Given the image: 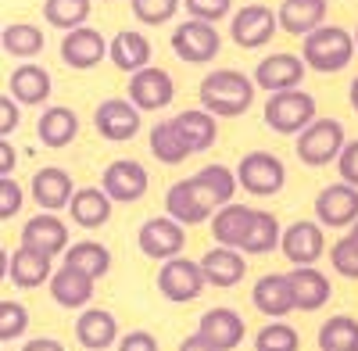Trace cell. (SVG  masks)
Returning <instances> with one entry per match:
<instances>
[{
  "mask_svg": "<svg viewBox=\"0 0 358 351\" xmlns=\"http://www.w3.org/2000/svg\"><path fill=\"white\" fill-rule=\"evenodd\" d=\"M179 351H215V348H212V344H208L204 337H197V334H190V337H187L183 344H179Z\"/></svg>",
  "mask_w": 358,
  "mask_h": 351,
  "instance_id": "cell-52",
  "label": "cell"
},
{
  "mask_svg": "<svg viewBox=\"0 0 358 351\" xmlns=\"http://www.w3.org/2000/svg\"><path fill=\"white\" fill-rule=\"evenodd\" d=\"M244 334H248V327H244L241 312H233V308H212V312H204L201 323H197V337H204L215 351L241 348Z\"/></svg>",
  "mask_w": 358,
  "mask_h": 351,
  "instance_id": "cell-20",
  "label": "cell"
},
{
  "mask_svg": "<svg viewBox=\"0 0 358 351\" xmlns=\"http://www.w3.org/2000/svg\"><path fill=\"white\" fill-rule=\"evenodd\" d=\"M101 190L108 194L111 204H133L147 194V172L133 158H118L104 169L101 176Z\"/></svg>",
  "mask_w": 358,
  "mask_h": 351,
  "instance_id": "cell-13",
  "label": "cell"
},
{
  "mask_svg": "<svg viewBox=\"0 0 358 351\" xmlns=\"http://www.w3.org/2000/svg\"><path fill=\"white\" fill-rule=\"evenodd\" d=\"M280 229L283 226L276 222L273 212H255L244 241H241V255H268V251H276L280 248Z\"/></svg>",
  "mask_w": 358,
  "mask_h": 351,
  "instance_id": "cell-36",
  "label": "cell"
},
{
  "mask_svg": "<svg viewBox=\"0 0 358 351\" xmlns=\"http://www.w3.org/2000/svg\"><path fill=\"white\" fill-rule=\"evenodd\" d=\"M255 104V83L248 72L219 69L201 79V108L215 119H236Z\"/></svg>",
  "mask_w": 358,
  "mask_h": 351,
  "instance_id": "cell-1",
  "label": "cell"
},
{
  "mask_svg": "<svg viewBox=\"0 0 358 351\" xmlns=\"http://www.w3.org/2000/svg\"><path fill=\"white\" fill-rule=\"evenodd\" d=\"M118 351H158V337L147 330H129L118 337Z\"/></svg>",
  "mask_w": 358,
  "mask_h": 351,
  "instance_id": "cell-48",
  "label": "cell"
},
{
  "mask_svg": "<svg viewBox=\"0 0 358 351\" xmlns=\"http://www.w3.org/2000/svg\"><path fill=\"white\" fill-rule=\"evenodd\" d=\"M4 276H8V251L0 248V280H4Z\"/></svg>",
  "mask_w": 358,
  "mask_h": 351,
  "instance_id": "cell-54",
  "label": "cell"
},
{
  "mask_svg": "<svg viewBox=\"0 0 358 351\" xmlns=\"http://www.w3.org/2000/svg\"><path fill=\"white\" fill-rule=\"evenodd\" d=\"M90 8H94V0H43V18H47L54 29L69 33V29L86 25Z\"/></svg>",
  "mask_w": 358,
  "mask_h": 351,
  "instance_id": "cell-39",
  "label": "cell"
},
{
  "mask_svg": "<svg viewBox=\"0 0 358 351\" xmlns=\"http://www.w3.org/2000/svg\"><path fill=\"white\" fill-rule=\"evenodd\" d=\"M108 57V40L90 25H79V29H69L65 40H62V62L76 72H90L97 69Z\"/></svg>",
  "mask_w": 358,
  "mask_h": 351,
  "instance_id": "cell-15",
  "label": "cell"
},
{
  "mask_svg": "<svg viewBox=\"0 0 358 351\" xmlns=\"http://www.w3.org/2000/svg\"><path fill=\"white\" fill-rule=\"evenodd\" d=\"M65 266L76 269V273H83V276H90V280L97 283V280L111 269V255H108V248L97 244V241H79V244H69V248H65Z\"/></svg>",
  "mask_w": 358,
  "mask_h": 351,
  "instance_id": "cell-34",
  "label": "cell"
},
{
  "mask_svg": "<svg viewBox=\"0 0 358 351\" xmlns=\"http://www.w3.org/2000/svg\"><path fill=\"white\" fill-rule=\"evenodd\" d=\"M348 101H351V108L358 111V76H355V83H351V90H348Z\"/></svg>",
  "mask_w": 358,
  "mask_h": 351,
  "instance_id": "cell-53",
  "label": "cell"
},
{
  "mask_svg": "<svg viewBox=\"0 0 358 351\" xmlns=\"http://www.w3.org/2000/svg\"><path fill=\"white\" fill-rule=\"evenodd\" d=\"M351 57H355V40L341 25H319L301 43V62L312 72H326V76L341 72L351 65Z\"/></svg>",
  "mask_w": 358,
  "mask_h": 351,
  "instance_id": "cell-2",
  "label": "cell"
},
{
  "mask_svg": "<svg viewBox=\"0 0 358 351\" xmlns=\"http://www.w3.org/2000/svg\"><path fill=\"white\" fill-rule=\"evenodd\" d=\"M22 351H65L62 341H54V337H33V341H25Z\"/></svg>",
  "mask_w": 358,
  "mask_h": 351,
  "instance_id": "cell-51",
  "label": "cell"
},
{
  "mask_svg": "<svg viewBox=\"0 0 358 351\" xmlns=\"http://www.w3.org/2000/svg\"><path fill=\"white\" fill-rule=\"evenodd\" d=\"M233 176H236V187L255 194V197H273L287 183V169H283V162L273 151H251V155H244Z\"/></svg>",
  "mask_w": 358,
  "mask_h": 351,
  "instance_id": "cell-5",
  "label": "cell"
},
{
  "mask_svg": "<svg viewBox=\"0 0 358 351\" xmlns=\"http://www.w3.org/2000/svg\"><path fill=\"white\" fill-rule=\"evenodd\" d=\"M280 251L290 266H315V262L326 255V237L322 226L312 219H297L287 229H280Z\"/></svg>",
  "mask_w": 358,
  "mask_h": 351,
  "instance_id": "cell-9",
  "label": "cell"
},
{
  "mask_svg": "<svg viewBox=\"0 0 358 351\" xmlns=\"http://www.w3.org/2000/svg\"><path fill=\"white\" fill-rule=\"evenodd\" d=\"M22 204H25L22 187L11 180V176H0V222H4V219H15V215L22 212Z\"/></svg>",
  "mask_w": 358,
  "mask_h": 351,
  "instance_id": "cell-46",
  "label": "cell"
},
{
  "mask_svg": "<svg viewBox=\"0 0 358 351\" xmlns=\"http://www.w3.org/2000/svg\"><path fill=\"white\" fill-rule=\"evenodd\" d=\"M22 244L40 251V255H47V258H57V255H65V248L72 241H69V226L57 215L43 212V215H33L22 226Z\"/></svg>",
  "mask_w": 358,
  "mask_h": 351,
  "instance_id": "cell-19",
  "label": "cell"
},
{
  "mask_svg": "<svg viewBox=\"0 0 358 351\" xmlns=\"http://www.w3.org/2000/svg\"><path fill=\"white\" fill-rule=\"evenodd\" d=\"M172 126L179 129V136H183V143H187L190 155L208 151V148L215 143V136H219V119H215V115H208L204 108L179 111L176 119H172Z\"/></svg>",
  "mask_w": 358,
  "mask_h": 351,
  "instance_id": "cell-27",
  "label": "cell"
},
{
  "mask_svg": "<svg viewBox=\"0 0 358 351\" xmlns=\"http://www.w3.org/2000/svg\"><path fill=\"white\" fill-rule=\"evenodd\" d=\"M0 47H4L11 57H22V62H33V57L43 50V29L33 22H11L0 29Z\"/></svg>",
  "mask_w": 358,
  "mask_h": 351,
  "instance_id": "cell-35",
  "label": "cell"
},
{
  "mask_svg": "<svg viewBox=\"0 0 358 351\" xmlns=\"http://www.w3.org/2000/svg\"><path fill=\"white\" fill-rule=\"evenodd\" d=\"M140 251L147 255V258H158V262H165V258H176V255H183V248H187V229L179 226L176 219H169V215H158V219H147L143 226H140Z\"/></svg>",
  "mask_w": 358,
  "mask_h": 351,
  "instance_id": "cell-14",
  "label": "cell"
},
{
  "mask_svg": "<svg viewBox=\"0 0 358 351\" xmlns=\"http://www.w3.org/2000/svg\"><path fill=\"white\" fill-rule=\"evenodd\" d=\"M76 341L86 348V351H104L118 341V323H115V315L104 312V308H90L79 312L76 319Z\"/></svg>",
  "mask_w": 358,
  "mask_h": 351,
  "instance_id": "cell-28",
  "label": "cell"
},
{
  "mask_svg": "<svg viewBox=\"0 0 358 351\" xmlns=\"http://www.w3.org/2000/svg\"><path fill=\"white\" fill-rule=\"evenodd\" d=\"M194 180L208 190V197L215 201V208L229 204L233 194H236V176H233L226 165H204L201 172H194Z\"/></svg>",
  "mask_w": 358,
  "mask_h": 351,
  "instance_id": "cell-40",
  "label": "cell"
},
{
  "mask_svg": "<svg viewBox=\"0 0 358 351\" xmlns=\"http://www.w3.org/2000/svg\"><path fill=\"white\" fill-rule=\"evenodd\" d=\"M197 269H201L204 283H212V287H236L248 273V258L236 248H212V251H204Z\"/></svg>",
  "mask_w": 358,
  "mask_h": 351,
  "instance_id": "cell-23",
  "label": "cell"
},
{
  "mask_svg": "<svg viewBox=\"0 0 358 351\" xmlns=\"http://www.w3.org/2000/svg\"><path fill=\"white\" fill-rule=\"evenodd\" d=\"M276 11L265 8V4H248L241 8L233 18H229V36L236 47L244 50H255V47H265L268 40L276 36Z\"/></svg>",
  "mask_w": 358,
  "mask_h": 351,
  "instance_id": "cell-10",
  "label": "cell"
},
{
  "mask_svg": "<svg viewBox=\"0 0 358 351\" xmlns=\"http://www.w3.org/2000/svg\"><path fill=\"white\" fill-rule=\"evenodd\" d=\"M251 215H255V208H248V204H236V201H229V204H222V208H215L212 212V237H215V244L219 248H236L241 251V241H244V233H248V226H251Z\"/></svg>",
  "mask_w": 358,
  "mask_h": 351,
  "instance_id": "cell-29",
  "label": "cell"
},
{
  "mask_svg": "<svg viewBox=\"0 0 358 351\" xmlns=\"http://www.w3.org/2000/svg\"><path fill=\"white\" fill-rule=\"evenodd\" d=\"M50 72L36 62H22L15 72H11V83H8V97L15 104H29V108H40L50 101Z\"/></svg>",
  "mask_w": 358,
  "mask_h": 351,
  "instance_id": "cell-22",
  "label": "cell"
},
{
  "mask_svg": "<svg viewBox=\"0 0 358 351\" xmlns=\"http://www.w3.org/2000/svg\"><path fill=\"white\" fill-rule=\"evenodd\" d=\"M151 155L162 165H179V162L190 158L187 143H183V136H179V129L172 126V119H165V122H158L151 129Z\"/></svg>",
  "mask_w": 358,
  "mask_h": 351,
  "instance_id": "cell-38",
  "label": "cell"
},
{
  "mask_svg": "<svg viewBox=\"0 0 358 351\" xmlns=\"http://www.w3.org/2000/svg\"><path fill=\"white\" fill-rule=\"evenodd\" d=\"M50 273H54V258H47V255H40L33 248H25V244L15 255H8V280L15 287H22V290L43 287L50 280Z\"/></svg>",
  "mask_w": 358,
  "mask_h": 351,
  "instance_id": "cell-25",
  "label": "cell"
},
{
  "mask_svg": "<svg viewBox=\"0 0 358 351\" xmlns=\"http://www.w3.org/2000/svg\"><path fill=\"white\" fill-rule=\"evenodd\" d=\"M301 348V337H297V330L290 323H283V319H273L268 327L258 330L255 337V351H297Z\"/></svg>",
  "mask_w": 358,
  "mask_h": 351,
  "instance_id": "cell-41",
  "label": "cell"
},
{
  "mask_svg": "<svg viewBox=\"0 0 358 351\" xmlns=\"http://www.w3.org/2000/svg\"><path fill=\"white\" fill-rule=\"evenodd\" d=\"M108 57L115 62V69L122 72H140L151 65V40L136 29H122L111 43H108Z\"/></svg>",
  "mask_w": 358,
  "mask_h": 351,
  "instance_id": "cell-31",
  "label": "cell"
},
{
  "mask_svg": "<svg viewBox=\"0 0 358 351\" xmlns=\"http://www.w3.org/2000/svg\"><path fill=\"white\" fill-rule=\"evenodd\" d=\"M15 165H18V151L11 148V143L0 136V176H11L15 172Z\"/></svg>",
  "mask_w": 358,
  "mask_h": 351,
  "instance_id": "cell-50",
  "label": "cell"
},
{
  "mask_svg": "<svg viewBox=\"0 0 358 351\" xmlns=\"http://www.w3.org/2000/svg\"><path fill=\"white\" fill-rule=\"evenodd\" d=\"M29 330V308L18 301H0V341H18Z\"/></svg>",
  "mask_w": 358,
  "mask_h": 351,
  "instance_id": "cell-43",
  "label": "cell"
},
{
  "mask_svg": "<svg viewBox=\"0 0 358 351\" xmlns=\"http://www.w3.org/2000/svg\"><path fill=\"white\" fill-rule=\"evenodd\" d=\"M330 262H334V273H341L348 280H358V222H351L348 237H341L330 248Z\"/></svg>",
  "mask_w": 358,
  "mask_h": 351,
  "instance_id": "cell-42",
  "label": "cell"
},
{
  "mask_svg": "<svg viewBox=\"0 0 358 351\" xmlns=\"http://www.w3.org/2000/svg\"><path fill=\"white\" fill-rule=\"evenodd\" d=\"M129 4L143 25H165L179 11V0H129Z\"/></svg>",
  "mask_w": 358,
  "mask_h": 351,
  "instance_id": "cell-44",
  "label": "cell"
},
{
  "mask_svg": "<svg viewBox=\"0 0 358 351\" xmlns=\"http://www.w3.org/2000/svg\"><path fill=\"white\" fill-rule=\"evenodd\" d=\"M305 72L308 69H305V62L297 54H268V57L258 62L251 83L258 86V90H265V94H280V90H297L301 79H305Z\"/></svg>",
  "mask_w": 358,
  "mask_h": 351,
  "instance_id": "cell-11",
  "label": "cell"
},
{
  "mask_svg": "<svg viewBox=\"0 0 358 351\" xmlns=\"http://www.w3.org/2000/svg\"><path fill=\"white\" fill-rule=\"evenodd\" d=\"M341 148H344V126L337 119H312L301 133H297V158L312 169L337 162Z\"/></svg>",
  "mask_w": 358,
  "mask_h": 351,
  "instance_id": "cell-4",
  "label": "cell"
},
{
  "mask_svg": "<svg viewBox=\"0 0 358 351\" xmlns=\"http://www.w3.org/2000/svg\"><path fill=\"white\" fill-rule=\"evenodd\" d=\"M337 172H341V183L358 187V140H351V143H344V148H341Z\"/></svg>",
  "mask_w": 358,
  "mask_h": 351,
  "instance_id": "cell-47",
  "label": "cell"
},
{
  "mask_svg": "<svg viewBox=\"0 0 358 351\" xmlns=\"http://www.w3.org/2000/svg\"><path fill=\"white\" fill-rule=\"evenodd\" d=\"M158 290L162 298L172 301V305H187L194 298H201L204 290V276L197 269V262L176 255V258H165L162 269H158Z\"/></svg>",
  "mask_w": 358,
  "mask_h": 351,
  "instance_id": "cell-8",
  "label": "cell"
},
{
  "mask_svg": "<svg viewBox=\"0 0 358 351\" xmlns=\"http://www.w3.org/2000/svg\"><path fill=\"white\" fill-rule=\"evenodd\" d=\"M29 194H33V201L40 204L43 212H62V208H69V201L76 194V183H72V176L65 169L43 165L33 176V183H29Z\"/></svg>",
  "mask_w": 358,
  "mask_h": 351,
  "instance_id": "cell-21",
  "label": "cell"
},
{
  "mask_svg": "<svg viewBox=\"0 0 358 351\" xmlns=\"http://www.w3.org/2000/svg\"><path fill=\"white\" fill-rule=\"evenodd\" d=\"M69 215L83 229H97L111 215V201H108V194L101 187H79L72 194V201H69Z\"/></svg>",
  "mask_w": 358,
  "mask_h": 351,
  "instance_id": "cell-33",
  "label": "cell"
},
{
  "mask_svg": "<svg viewBox=\"0 0 358 351\" xmlns=\"http://www.w3.org/2000/svg\"><path fill=\"white\" fill-rule=\"evenodd\" d=\"M287 287H290L294 308H301V312L322 308L326 301H330V294H334V287H330V280H326V273H319L315 266H294L287 273Z\"/></svg>",
  "mask_w": 358,
  "mask_h": 351,
  "instance_id": "cell-18",
  "label": "cell"
},
{
  "mask_svg": "<svg viewBox=\"0 0 358 351\" xmlns=\"http://www.w3.org/2000/svg\"><path fill=\"white\" fill-rule=\"evenodd\" d=\"M251 301L262 315L268 319H283L287 312H294V301H290V287H287V273H268L255 283L251 290Z\"/></svg>",
  "mask_w": 358,
  "mask_h": 351,
  "instance_id": "cell-32",
  "label": "cell"
},
{
  "mask_svg": "<svg viewBox=\"0 0 358 351\" xmlns=\"http://www.w3.org/2000/svg\"><path fill=\"white\" fill-rule=\"evenodd\" d=\"M172 50H176L179 62H187V65H208V62H215V57H219L222 36H219L215 25L197 22V18H187V22L176 25Z\"/></svg>",
  "mask_w": 358,
  "mask_h": 351,
  "instance_id": "cell-6",
  "label": "cell"
},
{
  "mask_svg": "<svg viewBox=\"0 0 358 351\" xmlns=\"http://www.w3.org/2000/svg\"><path fill=\"white\" fill-rule=\"evenodd\" d=\"M165 212L169 219H176L179 226H197L204 219H212L215 212V201L208 197V190L194 180V176H187V180H179L169 187L165 194Z\"/></svg>",
  "mask_w": 358,
  "mask_h": 351,
  "instance_id": "cell-7",
  "label": "cell"
},
{
  "mask_svg": "<svg viewBox=\"0 0 358 351\" xmlns=\"http://www.w3.org/2000/svg\"><path fill=\"white\" fill-rule=\"evenodd\" d=\"M36 133H40V143L50 151H62L79 136V115L69 108V104H50L40 122H36Z\"/></svg>",
  "mask_w": 358,
  "mask_h": 351,
  "instance_id": "cell-26",
  "label": "cell"
},
{
  "mask_svg": "<svg viewBox=\"0 0 358 351\" xmlns=\"http://www.w3.org/2000/svg\"><path fill=\"white\" fill-rule=\"evenodd\" d=\"M183 8H187L190 18L215 25L219 18H226V15L233 11V0H183Z\"/></svg>",
  "mask_w": 358,
  "mask_h": 351,
  "instance_id": "cell-45",
  "label": "cell"
},
{
  "mask_svg": "<svg viewBox=\"0 0 358 351\" xmlns=\"http://www.w3.org/2000/svg\"><path fill=\"white\" fill-rule=\"evenodd\" d=\"M326 11H330L326 0H283L276 11V25L290 36H308L312 29L326 25Z\"/></svg>",
  "mask_w": 358,
  "mask_h": 351,
  "instance_id": "cell-24",
  "label": "cell"
},
{
  "mask_svg": "<svg viewBox=\"0 0 358 351\" xmlns=\"http://www.w3.org/2000/svg\"><path fill=\"white\" fill-rule=\"evenodd\" d=\"M319 351H358V319L330 315L319 327Z\"/></svg>",
  "mask_w": 358,
  "mask_h": 351,
  "instance_id": "cell-37",
  "label": "cell"
},
{
  "mask_svg": "<svg viewBox=\"0 0 358 351\" xmlns=\"http://www.w3.org/2000/svg\"><path fill=\"white\" fill-rule=\"evenodd\" d=\"M47 287H50V298L62 308H86L90 301H94V280L76 273V269H69V266L50 273Z\"/></svg>",
  "mask_w": 358,
  "mask_h": 351,
  "instance_id": "cell-30",
  "label": "cell"
},
{
  "mask_svg": "<svg viewBox=\"0 0 358 351\" xmlns=\"http://www.w3.org/2000/svg\"><path fill=\"white\" fill-rule=\"evenodd\" d=\"M94 129L111 140V143H126L140 133V111L129 104V101H118V97H108L97 104L94 111Z\"/></svg>",
  "mask_w": 358,
  "mask_h": 351,
  "instance_id": "cell-17",
  "label": "cell"
},
{
  "mask_svg": "<svg viewBox=\"0 0 358 351\" xmlns=\"http://www.w3.org/2000/svg\"><path fill=\"white\" fill-rule=\"evenodd\" d=\"M18 119H22V111H18V104L8 97V94H0V136H11L15 129H18Z\"/></svg>",
  "mask_w": 358,
  "mask_h": 351,
  "instance_id": "cell-49",
  "label": "cell"
},
{
  "mask_svg": "<svg viewBox=\"0 0 358 351\" xmlns=\"http://www.w3.org/2000/svg\"><path fill=\"white\" fill-rule=\"evenodd\" d=\"M265 126L273 133L283 136H297L312 119H315V97H308L301 86L297 90H280V94H268L265 101Z\"/></svg>",
  "mask_w": 358,
  "mask_h": 351,
  "instance_id": "cell-3",
  "label": "cell"
},
{
  "mask_svg": "<svg viewBox=\"0 0 358 351\" xmlns=\"http://www.w3.org/2000/svg\"><path fill=\"white\" fill-rule=\"evenodd\" d=\"M351 40H355V50H358V29H355V33H351Z\"/></svg>",
  "mask_w": 358,
  "mask_h": 351,
  "instance_id": "cell-55",
  "label": "cell"
},
{
  "mask_svg": "<svg viewBox=\"0 0 358 351\" xmlns=\"http://www.w3.org/2000/svg\"><path fill=\"white\" fill-rule=\"evenodd\" d=\"M315 222L334 226V229L358 222V187H348V183L322 187L315 197Z\"/></svg>",
  "mask_w": 358,
  "mask_h": 351,
  "instance_id": "cell-16",
  "label": "cell"
},
{
  "mask_svg": "<svg viewBox=\"0 0 358 351\" xmlns=\"http://www.w3.org/2000/svg\"><path fill=\"white\" fill-rule=\"evenodd\" d=\"M172 97H176V83L165 69L147 65L129 76V104L136 111H162Z\"/></svg>",
  "mask_w": 358,
  "mask_h": 351,
  "instance_id": "cell-12",
  "label": "cell"
}]
</instances>
